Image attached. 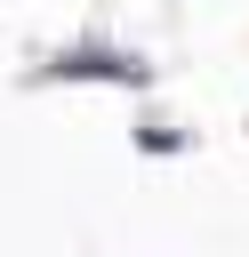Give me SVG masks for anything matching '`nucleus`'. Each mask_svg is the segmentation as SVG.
<instances>
[{"instance_id": "1", "label": "nucleus", "mask_w": 249, "mask_h": 257, "mask_svg": "<svg viewBox=\"0 0 249 257\" xmlns=\"http://www.w3.org/2000/svg\"><path fill=\"white\" fill-rule=\"evenodd\" d=\"M48 80H120V88H145L153 64L129 56V48H96V40H80V48H64V56L48 64Z\"/></svg>"}]
</instances>
